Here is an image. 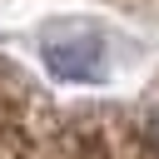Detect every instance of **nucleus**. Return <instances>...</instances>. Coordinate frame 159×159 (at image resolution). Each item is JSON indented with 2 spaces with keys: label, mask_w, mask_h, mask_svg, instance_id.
Returning <instances> with one entry per match:
<instances>
[{
  "label": "nucleus",
  "mask_w": 159,
  "mask_h": 159,
  "mask_svg": "<svg viewBox=\"0 0 159 159\" xmlns=\"http://www.w3.org/2000/svg\"><path fill=\"white\" fill-rule=\"evenodd\" d=\"M154 134H159V119H154Z\"/></svg>",
  "instance_id": "2"
},
{
  "label": "nucleus",
  "mask_w": 159,
  "mask_h": 159,
  "mask_svg": "<svg viewBox=\"0 0 159 159\" xmlns=\"http://www.w3.org/2000/svg\"><path fill=\"white\" fill-rule=\"evenodd\" d=\"M45 65L55 80H94L104 70V50L99 40H55L45 45Z\"/></svg>",
  "instance_id": "1"
}]
</instances>
